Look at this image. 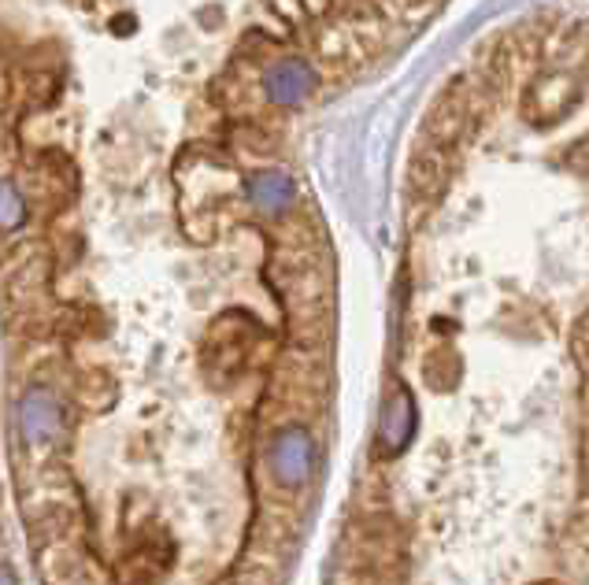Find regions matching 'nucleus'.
Instances as JSON below:
<instances>
[{
	"label": "nucleus",
	"instance_id": "obj_1",
	"mask_svg": "<svg viewBox=\"0 0 589 585\" xmlns=\"http://www.w3.org/2000/svg\"><path fill=\"white\" fill-rule=\"evenodd\" d=\"M311 464H316V445L304 430L290 426L274 437L271 445V471L286 489H301L311 478Z\"/></svg>",
	"mask_w": 589,
	"mask_h": 585
},
{
	"label": "nucleus",
	"instance_id": "obj_2",
	"mask_svg": "<svg viewBox=\"0 0 589 585\" xmlns=\"http://www.w3.org/2000/svg\"><path fill=\"white\" fill-rule=\"evenodd\" d=\"M412 434H415V400L412 393L397 382L382 405V419H378V453L401 456Z\"/></svg>",
	"mask_w": 589,
	"mask_h": 585
},
{
	"label": "nucleus",
	"instance_id": "obj_3",
	"mask_svg": "<svg viewBox=\"0 0 589 585\" xmlns=\"http://www.w3.org/2000/svg\"><path fill=\"white\" fill-rule=\"evenodd\" d=\"M249 352H252V341L245 338V334H234L231 319H223L212 330V341H208V352H204L208 374H212L215 382L237 378V374L249 367Z\"/></svg>",
	"mask_w": 589,
	"mask_h": 585
},
{
	"label": "nucleus",
	"instance_id": "obj_4",
	"mask_svg": "<svg viewBox=\"0 0 589 585\" xmlns=\"http://www.w3.org/2000/svg\"><path fill=\"white\" fill-rule=\"evenodd\" d=\"M19 423H23V434L31 441H49L60 434L63 426V411L60 400L52 397L49 389H31L19 405Z\"/></svg>",
	"mask_w": 589,
	"mask_h": 585
},
{
	"label": "nucleus",
	"instance_id": "obj_5",
	"mask_svg": "<svg viewBox=\"0 0 589 585\" xmlns=\"http://www.w3.org/2000/svg\"><path fill=\"white\" fill-rule=\"evenodd\" d=\"M263 90H268V97L274 104H301L311 90H316V71H311L304 60H282L268 71Z\"/></svg>",
	"mask_w": 589,
	"mask_h": 585
},
{
	"label": "nucleus",
	"instance_id": "obj_6",
	"mask_svg": "<svg viewBox=\"0 0 589 585\" xmlns=\"http://www.w3.org/2000/svg\"><path fill=\"white\" fill-rule=\"evenodd\" d=\"M249 200L260 212H286L293 204V182L282 171H260L249 182Z\"/></svg>",
	"mask_w": 589,
	"mask_h": 585
},
{
	"label": "nucleus",
	"instance_id": "obj_7",
	"mask_svg": "<svg viewBox=\"0 0 589 585\" xmlns=\"http://www.w3.org/2000/svg\"><path fill=\"white\" fill-rule=\"evenodd\" d=\"M170 560H175V549H170L167 541H149V545H141V549H134V555L127 560V571L134 574V578L141 582H149V578H160L167 568H170Z\"/></svg>",
	"mask_w": 589,
	"mask_h": 585
},
{
	"label": "nucleus",
	"instance_id": "obj_8",
	"mask_svg": "<svg viewBox=\"0 0 589 585\" xmlns=\"http://www.w3.org/2000/svg\"><path fill=\"white\" fill-rule=\"evenodd\" d=\"M26 219V204L12 182H0V230H15Z\"/></svg>",
	"mask_w": 589,
	"mask_h": 585
},
{
	"label": "nucleus",
	"instance_id": "obj_9",
	"mask_svg": "<svg viewBox=\"0 0 589 585\" xmlns=\"http://www.w3.org/2000/svg\"><path fill=\"white\" fill-rule=\"evenodd\" d=\"M582 467H586V485H589V423L582 430Z\"/></svg>",
	"mask_w": 589,
	"mask_h": 585
},
{
	"label": "nucleus",
	"instance_id": "obj_10",
	"mask_svg": "<svg viewBox=\"0 0 589 585\" xmlns=\"http://www.w3.org/2000/svg\"><path fill=\"white\" fill-rule=\"evenodd\" d=\"M0 585H15L12 571H8V568H0Z\"/></svg>",
	"mask_w": 589,
	"mask_h": 585
},
{
	"label": "nucleus",
	"instance_id": "obj_11",
	"mask_svg": "<svg viewBox=\"0 0 589 585\" xmlns=\"http://www.w3.org/2000/svg\"><path fill=\"white\" fill-rule=\"evenodd\" d=\"M541 585H553V582H541Z\"/></svg>",
	"mask_w": 589,
	"mask_h": 585
}]
</instances>
